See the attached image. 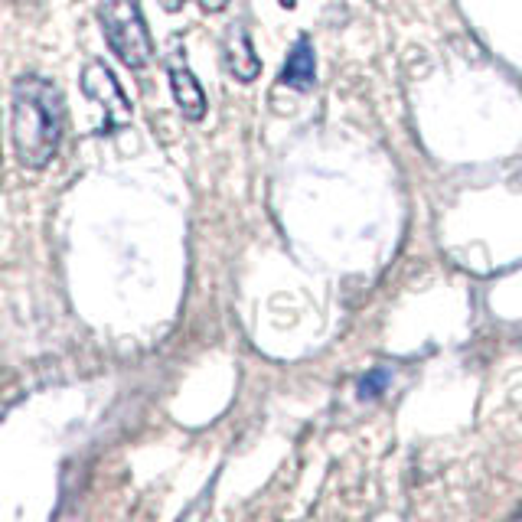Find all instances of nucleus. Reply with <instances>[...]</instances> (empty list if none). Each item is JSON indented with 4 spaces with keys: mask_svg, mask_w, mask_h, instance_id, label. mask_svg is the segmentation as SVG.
Here are the masks:
<instances>
[{
    "mask_svg": "<svg viewBox=\"0 0 522 522\" xmlns=\"http://www.w3.org/2000/svg\"><path fill=\"white\" fill-rule=\"evenodd\" d=\"M62 131H66V98L59 85L43 76H20L10 108V141L20 167L46 170L53 164Z\"/></svg>",
    "mask_w": 522,
    "mask_h": 522,
    "instance_id": "1",
    "label": "nucleus"
},
{
    "mask_svg": "<svg viewBox=\"0 0 522 522\" xmlns=\"http://www.w3.org/2000/svg\"><path fill=\"white\" fill-rule=\"evenodd\" d=\"M98 23H102L105 43L111 46L124 66L141 72L154 56L151 30H147L138 0H102L98 4Z\"/></svg>",
    "mask_w": 522,
    "mask_h": 522,
    "instance_id": "2",
    "label": "nucleus"
},
{
    "mask_svg": "<svg viewBox=\"0 0 522 522\" xmlns=\"http://www.w3.org/2000/svg\"><path fill=\"white\" fill-rule=\"evenodd\" d=\"M82 92H85V98H92V102L102 108V124H98L102 134H115L118 128H124V124L131 121L128 95H124L115 72H111L102 59H92L89 66L82 69Z\"/></svg>",
    "mask_w": 522,
    "mask_h": 522,
    "instance_id": "3",
    "label": "nucleus"
},
{
    "mask_svg": "<svg viewBox=\"0 0 522 522\" xmlns=\"http://www.w3.org/2000/svg\"><path fill=\"white\" fill-rule=\"evenodd\" d=\"M222 62L226 69L232 72V79L239 82H255L258 72H261V62L255 56V46H252V36L242 27V23H232L222 36Z\"/></svg>",
    "mask_w": 522,
    "mask_h": 522,
    "instance_id": "4",
    "label": "nucleus"
},
{
    "mask_svg": "<svg viewBox=\"0 0 522 522\" xmlns=\"http://www.w3.org/2000/svg\"><path fill=\"white\" fill-rule=\"evenodd\" d=\"M170 92H173V102H177L180 115L186 121H203L206 118V92L200 79L193 76V69L186 66L180 59H170Z\"/></svg>",
    "mask_w": 522,
    "mask_h": 522,
    "instance_id": "5",
    "label": "nucleus"
},
{
    "mask_svg": "<svg viewBox=\"0 0 522 522\" xmlns=\"http://www.w3.org/2000/svg\"><path fill=\"white\" fill-rule=\"evenodd\" d=\"M281 82L294 92H310L317 82V59H314V46H310L307 36H297V43L291 46L288 62L281 69Z\"/></svg>",
    "mask_w": 522,
    "mask_h": 522,
    "instance_id": "6",
    "label": "nucleus"
},
{
    "mask_svg": "<svg viewBox=\"0 0 522 522\" xmlns=\"http://www.w3.org/2000/svg\"><path fill=\"white\" fill-rule=\"evenodd\" d=\"M385 382H389V376H385L382 369H376V372H369V376L359 382V395H363V399H372V395H379L382 389H385Z\"/></svg>",
    "mask_w": 522,
    "mask_h": 522,
    "instance_id": "7",
    "label": "nucleus"
},
{
    "mask_svg": "<svg viewBox=\"0 0 522 522\" xmlns=\"http://www.w3.org/2000/svg\"><path fill=\"white\" fill-rule=\"evenodd\" d=\"M157 4H160V7H164V10H167V14H177V10H180V7L186 4V0H157Z\"/></svg>",
    "mask_w": 522,
    "mask_h": 522,
    "instance_id": "8",
    "label": "nucleus"
},
{
    "mask_svg": "<svg viewBox=\"0 0 522 522\" xmlns=\"http://www.w3.org/2000/svg\"><path fill=\"white\" fill-rule=\"evenodd\" d=\"M226 4H229V0H200V7L209 10V14H213V10H222Z\"/></svg>",
    "mask_w": 522,
    "mask_h": 522,
    "instance_id": "9",
    "label": "nucleus"
},
{
    "mask_svg": "<svg viewBox=\"0 0 522 522\" xmlns=\"http://www.w3.org/2000/svg\"><path fill=\"white\" fill-rule=\"evenodd\" d=\"M278 4H281V7H288V10H291V7L297 4V0H278Z\"/></svg>",
    "mask_w": 522,
    "mask_h": 522,
    "instance_id": "10",
    "label": "nucleus"
}]
</instances>
